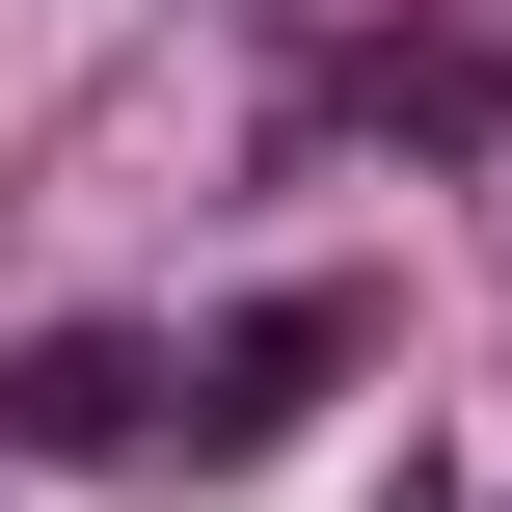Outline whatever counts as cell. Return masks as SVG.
<instances>
[{"label": "cell", "instance_id": "cell-1", "mask_svg": "<svg viewBox=\"0 0 512 512\" xmlns=\"http://www.w3.org/2000/svg\"><path fill=\"white\" fill-rule=\"evenodd\" d=\"M324 378H351V297H243L216 351H162V432H189V459H270Z\"/></svg>", "mask_w": 512, "mask_h": 512}, {"label": "cell", "instance_id": "cell-3", "mask_svg": "<svg viewBox=\"0 0 512 512\" xmlns=\"http://www.w3.org/2000/svg\"><path fill=\"white\" fill-rule=\"evenodd\" d=\"M351 108H378V135H432V162H486V135H512V54H486V27H378V54H351Z\"/></svg>", "mask_w": 512, "mask_h": 512}, {"label": "cell", "instance_id": "cell-2", "mask_svg": "<svg viewBox=\"0 0 512 512\" xmlns=\"http://www.w3.org/2000/svg\"><path fill=\"white\" fill-rule=\"evenodd\" d=\"M0 459H162V351L135 324H27L0 351Z\"/></svg>", "mask_w": 512, "mask_h": 512}]
</instances>
